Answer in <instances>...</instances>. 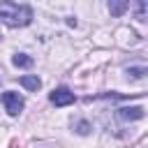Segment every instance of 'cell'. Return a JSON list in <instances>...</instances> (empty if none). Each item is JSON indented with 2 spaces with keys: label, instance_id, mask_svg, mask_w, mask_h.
Wrapping results in <instances>:
<instances>
[{
  "label": "cell",
  "instance_id": "6da1fadb",
  "mask_svg": "<svg viewBox=\"0 0 148 148\" xmlns=\"http://www.w3.org/2000/svg\"><path fill=\"white\" fill-rule=\"evenodd\" d=\"M0 18L12 25V28H18V25H28L32 21V9L28 5H16L12 0H2L0 2Z\"/></svg>",
  "mask_w": 148,
  "mask_h": 148
},
{
  "label": "cell",
  "instance_id": "7a4b0ae2",
  "mask_svg": "<svg viewBox=\"0 0 148 148\" xmlns=\"http://www.w3.org/2000/svg\"><path fill=\"white\" fill-rule=\"evenodd\" d=\"M2 104H5V111L9 116H18L23 111V106H25V99L14 90H5L2 92Z\"/></svg>",
  "mask_w": 148,
  "mask_h": 148
},
{
  "label": "cell",
  "instance_id": "3957f363",
  "mask_svg": "<svg viewBox=\"0 0 148 148\" xmlns=\"http://www.w3.org/2000/svg\"><path fill=\"white\" fill-rule=\"evenodd\" d=\"M51 104H56V106H67V104H72L76 97H74V92L69 90V88H65V86H60V88H56L53 92H51Z\"/></svg>",
  "mask_w": 148,
  "mask_h": 148
},
{
  "label": "cell",
  "instance_id": "277c9868",
  "mask_svg": "<svg viewBox=\"0 0 148 148\" xmlns=\"http://www.w3.org/2000/svg\"><path fill=\"white\" fill-rule=\"evenodd\" d=\"M143 116H146L143 106H123V109H118L120 120H141Z\"/></svg>",
  "mask_w": 148,
  "mask_h": 148
},
{
  "label": "cell",
  "instance_id": "5b68a950",
  "mask_svg": "<svg viewBox=\"0 0 148 148\" xmlns=\"http://www.w3.org/2000/svg\"><path fill=\"white\" fill-rule=\"evenodd\" d=\"M130 7V0H109V12L111 16H123Z\"/></svg>",
  "mask_w": 148,
  "mask_h": 148
},
{
  "label": "cell",
  "instance_id": "8992f818",
  "mask_svg": "<svg viewBox=\"0 0 148 148\" xmlns=\"http://www.w3.org/2000/svg\"><path fill=\"white\" fill-rule=\"evenodd\" d=\"M21 86L28 88V90H39V88H42V81H39L37 76H30V74H28V76H21Z\"/></svg>",
  "mask_w": 148,
  "mask_h": 148
},
{
  "label": "cell",
  "instance_id": "52a82bcc",
  "mask_svg": "<svg viewBox=\"0 0 148 148\" xmlns=\"http://www.w3.org/2000/svg\"><path fill=\"white\" fill-rule=\"evenodd\" d=\"M12 62H14V67H32V58L25 53H14Z\"/></svg>",
  "mask_w": 148,
  "mask_h": 148
},
{
  "label": "cell",
  "instance_id": "ba28073f",
  "mask_svg": "<svg viewBox=\"0 0 148 148\" xmlns=\"http://www.w3.org/2000/svg\"><path fill=\"white\" fill-rule=\"evenodd\" d=\"M146 2L148 0H136V18L139 21H146Z\"/></svg>",
  "mask_w": 148,
  "mask_h": 148
},
{
  "label": "cell",
  "instance_id": "9c48e42d",
  "mask_svg": "<svg viewBox=\"0 0 148 148\" xmlns=\"http://www.w3.org/2000/svg\"><path fill=\"white\" fill-rule=\"evenodd\" d=\"M127 74H132L134 79H143V74H146V67H130V69H127Z\"/></svg>",
  "mask_w": 148,
  "mask_h": 148
},
{
  "label": "cell",
  "instance_id": "30bf717a",
  "mask_svg": "<svg viewBox=\"0 0 148 148\" xmlns=\"http://www.w3.org/2000/svg\"><path fill=\"white\" fill-rule=\"evenodd\" d=\"M76 132H79V134H88V132H90V125H88L86 120H81V123L76 125Z\"/></svg>",
  "mask_w": 148,
  "mask_h": 148
}]
</instances>
